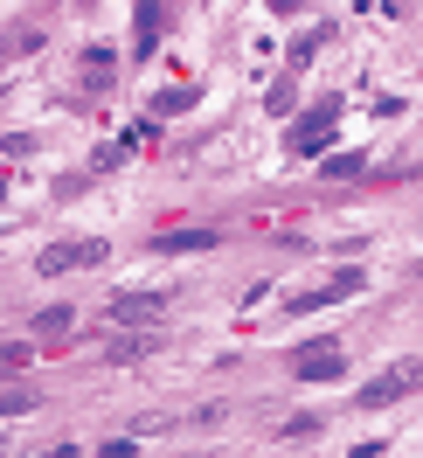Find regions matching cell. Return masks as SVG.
<instances>
[{
    "instance_id": "6da1fadb",
    "label": "cell",
    "mask_w": 423,
    "mask_h": 458,
    "mask_svg": "<svg viewBox=\"0 0 423 458\" xmlns=\"http://www.w3.org/2000/svg\"><path fill=\"white\" fill-rule=\"evenodd\" d=\"M417 389H423V361H395V369H382V375L361 382V410H389V403L417 396Z\"/></svg>"
},
{
    "instance_id": "7a4b0ae2",
    "label": "cell",
    "mask_w": 423,
    "mask_h": 458,
    "mask_svg": "<svg viewBox=\"0 0 423 458\" xmlns=\"http://www.w3.org/2000/svg\"><path fill=\"white\" fill-rule=\"evenodd\" d=\"M334 118H340V98H319V112H306L292 125V146H299V153H326V146H334Z\"/></svg>"
},
{
    "instance_id": "3957f363",
    "label": "cell",
    "mask_w": 423,
    "mask_h": 458,
    "mask_svg": "<svg viewBox=\"0 0 423 458\" xmlns=\"http://www.w3.org/2000/svg\"><path fill=\"white\" fill-rule=\"evenodd\" d=\"M340 361H347V354H340V341H306L299 354H292V375H299V382H334Z\"/></svg>"
},
{
    "instance_id": "277c9868",
    "label": "cell",
    "mask_w": 423,
    "mask_h": 458,
    "mask_svg": "<svg viewBox=\"0 0 423 458\" xmlns=\"http://www.w3.org/2000/svg\"><path fill=\"white\" fill-rule=\"evenodd\" d=\"M97 258H105V243H97V236H90V243H49V250L35 258V271H42V278H63V271H77V264H97Z\"/></svg>"
},
{
    "instance_id": "5b68a950",
    "label": "cell",
    "mask_w": 423,
    "mask_h": 458,
    "mask_svg": "<svg viewBox=\"0 0 423 458\" xmlns=\"http://www.w3.org/2000/svg\"><path fill=\"white\" fill-rule=\"evenodd\" d=\"M112 319L118 327H153V319H160V292H118Z\"/></svg>"
},
{
    "instance_id": "8992f818",
    "label": "cell",
    "mask_w": 423,
    "mask_h": 458,
    "mask_svg": "<svg viewBox=\"0 0 423 458\" xmlns=\"http://www.w3.org/2000/svg\"><path fill=\"white\" fill-rule=\"evenodd\" d=\"M361 285V271H354V264H347V271H334V278H326V285L319 292H306V299H299V313H312V306H326V299H347V292Z\"/></svg>"
},
{
    "instance_id": "52a82bcc",
    "label": "cell",
    "mask_w": 423,
    "mask_h": 458,
    "mask_svg": "<svg viewBox=\"0 0 423 458\" xmlns=\"http://www.w3.org/2000/svg\"><path fill=\"white\" fill-rule=\"evenodd\" d=\"M132 29H140L132 42H140V56H146V49L160 42V29H167V7H140V14H132Z\"/></svg>"
},
{
    "instance_id": "ba28073f",
    "label": "cell",
    "mask_w": 423,
    "mask_h": 458,
    "mask_svg": "<svg viewBox=\"0 0 423 458\" xmlns=\"http://www.w3.org/2000/svg\"><path fill=\"white\" fill-rule=\"evenodd\" d=\"M216 243V229H173V236H160V250H208Z\"/></svg>"
},
{
    "instance_id": "9c48e42d",
    "label": "cell",
    "mask_w": 423,
    "mask_h": 458,
    "mask_svg": "<svg viewBox=\"0 0 423 458\" xmlns=\"http://www.w3.org/2000/svg\"><path fill=\"white\" fill-rule=\"evenodd\" d=\"M326 35H334V21H319L312 35H299V42H292V70H299V63H312V49H319Z\"/></svg>"
},
{
    "instance_id": "30bf717a",
    "label": "cell",
    "mask_w": 423,
    "mask_h": 458,
    "mask_svg": "<svg viewBox=\"0 0 423 458\" xmlns=\"http://www.w3.org/2000/svg\"><path fill=\"white\" fill-rule=\"evenodd\" d=\"M354 174H361V153H334L326 160V181H354Z\"/></svg>"
},
{
    "instance_id": "8fae6325",
    "label": "cell",
    "mask_w": 423,
    "mask_h": 458,
    "mask_svg": "<svg viewBox=\"0 0 423 458\" xmlns=\"http://www.w3.org/2000/svg\"><path fill=\"white\" fill-rule=\"evenodd\" d=\"M188 105H195V90L173 84V90H160V105H153V112H188Z\"/></svg>"
},
{
    "instance_id": "7c38bea8",
    "label": "cell",
    "mask_w": 423,
    "mask_h": 458,
    "mask_svg": "<svg viewBox=\"0 0 423 458\" xmlns=\"http://www.w3.org/2000/svg\"><path fill=\"white\" fill-rule=\"evenodd\" d=\"M70 334V306H56V313H42V341H63Z\"/></svg>"
},
{
    "instance_id": "4fadbf2b",
    "label": "cell",
    "mask_w": 423,
    "mask_h": 458,
    "mask_svg": "<svg viewBox=\"0 0 423 458\" xmlns=\"http://www.w3.org/2000/svg\"><path fill=\"white\" fill-rule=\"evenodd\" d=\"M84 77H90V84H105V77H112V56H105V49H90V56H84Z\"/></svg>"
},
{
    "instance_id": "5bb4252c",
    "label": "cell",
    "mask_w": 423,
    "mask_h": 458,
    "mask_svg": "<svg viewBox=\"0 0 423 458\" xmlns=\"http://www.w3.org/2000/svg\"><path fill=\"white\" fill-rule=\"evenodd\" d=\"M153 140H160V125L146 118V125H132V132H125V153H140V146H153Z\"/></svg>"
},
{
    "instance_id": "9a60e30c",
    "label": "cell",
    "mask_w": 423,
    "mask_h": 458,
    "mask_svg": "<svg viewBox=\"0 0 423 458\" xmlns=\"http://www.w3.org/2000/svg\"><path fill=\"white\" fill-rule=\"evenodd\" d=\"M21 410H35L29 389H7V396H0V417H21Z\"/></svg>"
},
{
    "instance_id": "2e32d148",
    "label": "cell",
    "mask_w": 423,
    "mask_h": 458,
    "mask_svg": "<svg viewBox=\"0 0 423 458\" xmlns=\"http://www.w3.org/2000/svg\"><path fill=\"white\" fill-rule=\"evenodd\" d=\"M0 195H7V167H0Z\"/></svg>"
}]
</instances>
